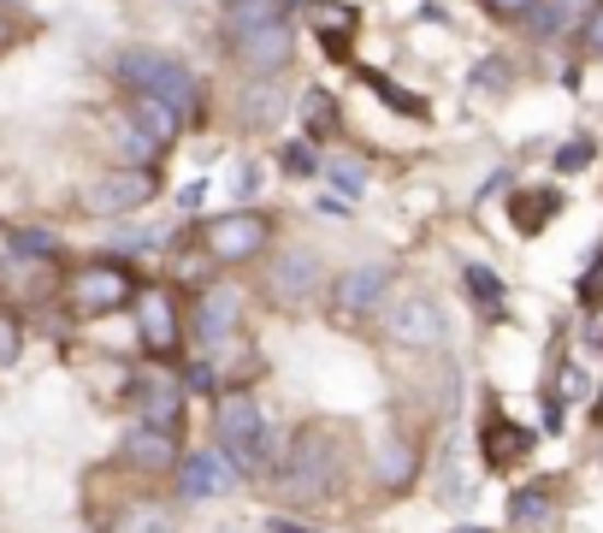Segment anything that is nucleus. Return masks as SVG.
<instances>
[{"label": "nucleus", "instance_id": "nucleus-1", "mask_svg": "<svg viewBox=\"0 0 603 533\" xmlns=\"http://www.w3.org/2000/svg\"><path fill=\"white\" fill-rule=\"evenodd\" d=\"M119 78L130 83V95H149L172 113H196V78L172 60V54H154V48H130L119 60Z\"/></svg>", "mask_w": 603, "mask_h": 533}, {"label": "nucleus", "instance_id": "nucleus-2", "mask_svg": "<svg viewBox=\"0 0 603 533\" xmlns=\"http://www.w3.org/2000/svg\"><path fill=\"white\" fill-rule=\"evenodd\" d=\"M219 444H225L231 463H243L248 474H260L278 456L267 421H260V409H255V397H243V392H231L225 409H219Z\"/></svg>", "mask_w": 603, "mask_h": 533}, {"label": "nucleus", "instance_id": "nucleus-3", "mask_svg": "<svg viewBox=\"0 0 603 533\" xmlns=\"http://www.w3.org/2000/svg\"><path fill=\"white\" fill-rule=\"evenodd\" d=\"M278 486H285V498H297V503H314V498H326L332 486H337L332 439L320 433V427L297 433V444H290V463H285V474H278Z\"/></svg>", "mask_w": 603, "mask_h": 533}, {"label": "nucleus", "instance_id": "nucleus-4", "mask_svg": "<svg viewBox=\"0 0 603 533\" xmlns=\"http://www.w3.org/2000/svg\"><path fill=\"white\" fill-rule=\"evenodd\" d=\"M130 297H137V279H130L125 267H113V262H95V267L71 273V285H66V302H71V314H78V321L125 309Z\"/></svg>", "mask_w": 603, "mask_h": 533}, {"label": "nucleus", "instance_id": "nucleus-5", "mask_svg": "<svg viewBox=\"0 0 603 533\" xmlns=\"http://www.w3.org/2000/svg\"><path fill=\"white\" fill-rule=\"evenodd\" d=\"M154 196H160L154 166H119V172H107V178H95L90 190H83V208L90 213H137V208H149Z\"/></svg>", "mask_w": 603, "mask_h": 533}, {"label": "nucleus", "instance_id": "nucleus-6", "mask_svg": "<svg viewBox=\"0 0 603 533\" xmlns=\"http://www.w3.org/2000/svg\"><path fill=\"white\" fill-rule=\"evenodd\" d=\"M272 237V220L255 208H237V213H219L208 220V255L213 262H248V255H260Z\"/></svg>", "mask_w": 603, "mask_h": 533}, {"label": "nucleus", "instance_id": "nucleus-7", "mask_svg": "<svg viewBox=\"0 0 603 533\" xmlns=\"http://www.w3.org/2000/svg\"><path fill=\"white\" fill-rule=\"evenodd\" d=\"M231 54H237V66L260 71V78L285 71V66H290V54H297L290 19H285V24H260V31H237V36H231Z\"/></svg>", "mask_w": 603, "mask_h": 533}, {"label": "nucleus", "instance_id": "nucleus-8", "mask_svg": "<svg viewBox=\"0 0 603 533\" xmlns=\"http://www.w3.org/2000/svg\"><path fill=\"white\" fill-rule=\"evenodd\" d=\"M267 285H272V297L285 302V309H302V302H314L320 285H326V262H320L314 250H285Z\"/></svg>", "mask_w": 603, "mask_h": 533}, {"label": "nucleus", "instance_id": "nucleus-9", "mask_svg": "<svg viewBox=\"0 0 603 533\" xmlns=\"http://www.w3.org/2000/svg\"><path fill=\"white\" fill-rule=\"evenodd\" d=\"M391 291V267H356L332 285V314L337 321H367Z\"/></svg>", "mask_w": 603, "mask_h": 533}, {"label": "nucleus", "instance_id": "nucleus-10", "mask_svg": "<svg viewBox=\"0 0 603 533\" xmlns=\"http://www.w3.org/2000/svg\"><path fill=\"white\" fill-rule=\"evenodd\" d=\"M137 338L149 356H172L178 350V302H172V291H160V285H149V291L137 297Z\"/></svg>", "mask_w": 603, "mask_h": 533}, {"label": "nucleus", "instance_id": "nucleus-11", "mask_svg": "<svg viewBox=\"0 0 603 533\" xmlns=\"http://www.w3.org/2000/svg\"><path fill=\"white\" fill-rule=\"evenodd\" d=\"M385 326H391L396 344H408V350H432V344H444V309H438L432 297H403Z\"/></svg>", "mask_w": 603, "mask_h": 533}, {"label": "nucleus", "instance_id": "nucleus-12", "mask_svg": "<svg viewBox=\"0 0 603 533\" xmlns=\"http://www.w3.org/2000/svg\"><path fill=\"white\" fill-rule=\"evenodd\" d=\"M237 314H243V302L231 285H208L196 302V338L201 344H225L231 333H237Z\"/></svg>", "mask_w": 603, "mask_h": 533}, {"label": "nucleus", "instance_id": "nucleus-13", "mask_svg": "<svg viewBox=\"0 0 603 533\" xmlns=\"http://www.w3.org/2000/svg\"><path fill=\"white\" fill-rule=\"evenodd\" d=\"M237 468H231L225 451H201V456H184V498H219L231 493Z\"/></svg>", "mask_w": 603, "mask_h": 533}, {"label": "nucleus", "instance_id": "nucleus-14", "mask_svg": "<svg viewBox=\"0 0 603 533\" xmlns=\"http://www.w3.org/2000/svg\"><path fill=\"white\" fill-rule=\"evenodd\" d=\"M592 7H598V0H533V7H526V24H533V36L556 42V36L580 31Z\"/></svg>", "mask_w": 603, "mask_h": 533}, {"label": "nucleus", "instance_id": "nucleus-15", "mask_svg": "<svg viewBox=\"0 0 603 533\" xmlns=\"http://www.w3.org/2000/svg\"><path fill=\"white\" fill-rule=\"evenodd\" d=\"M125 456L137 468H149V474H160V468H172L178 463V439H172V427H130V439H125Z\"/></svg>", "mask_w": 603, "mask_h": 533}, {"label": "nucleus", "instance_id": "nucleus-16", "mask_svg": "<svg viewBox=\"0 0 603 533\" xmlns=\"http://www.w3.org/2000/svg\"><path fill=\"white\" fill-rule=\"evenodd\" d=\"M297 0H225V31H260V24H285Z\"/></svg>", "mask_w": 603, "mask_h": 533}, {"label": "nucleus", "instance_id": "nucleus-17", "mask_svg": "<svg viewBox=\"0 0 603 533\" xmlns=\"http://www.w3.org/2000/svg\"><path fill=\"white\" fill-rule=\"evenodd\" d=\"M526 451H533V433H526V427H514V421H491V427H485V463H491V468H514Z\"/></svg>", "mask_w": 603, "mask_h": 533}, {"label": "nucleus", "instance_id": "nucleus-18", "mask_svg": "<svg viewBox=\"0 0 603 533\" xmlns=\"http://www.w3.org/2000/svg\"><path fill=\"white\" fill-rule=\"evenodd\" d=\"M137 409L149 415L154 427H172V415H178V403H184V385H172V380H137Z\"/></svg>", "mask_w": 603, "mask_h": 533}, {"label": "nucleus", "instance_id": "nucleus-19", "mask_svg": "<svg viewBox=\"0 0 603 533\" xmlns=\"http://www.w3.org/2000/svg\"><path fill=\"white\" fill-rule=\"evenodd\" d=\"M556 208H563V196H556V190H526V196L509 201V220H514V232L533 237V232H544V220H550Z\"/></svg>", "mask_w": 603, "mask_h": 533}, {"label": "nucleus", "instance_id": "nucleus-20", "mask_svg": "<svg viewBox=\"0 0 603 533\" xmlns=\"http://www.w3.org/2000/svg\"><path fill=\"white\" fill-rule=\"evenodd\" d=\"M373 468H379V480H385L391 493H403V486L415 480V444L385 439V444H379V456H373Z\"/></svg>", "mask_w": 603, "mask_h": 533}, {"label": "nucleus", "instance_id": "nucleus-21", "mask_svg": "<svg viewBox=\"0 0 603 533\" xmlns=\"http://www.w3.org/2000/svg\"><path fill=\"white\" fill-rule=\"evenodd\" d=\"M278 113H285V90H278V83H255V90L243 95L248 131H278Z\"/></svg>", "mask_w": 603, "mask_h": 533}, {"label": "nucleus", "instance_id": "nucleus-22", "mask_svg": "<svg viewBox=\"0 0 603 533\" xmlns=\"http://www.w3.org/2000/svg\"><path fill=\"white\" fill-rule=\"evenodd\" d=\"M113 533H178V515H172L166 503H154V498H149V503H130Z\"/></svg>", "mask_w": 603, "mask_h": 533}, {"label": "nucleus", "instance_id": "nucleus-23", "mask_svg": "<svg viewBox=\"0 0 603 533\" xmlns=\"http://www.w3.org/2000/svg\"><path fill=\"white\" fill-rule=\"evenodd\" d=\"M308 24H314L320 36H356L361 12L344 7V0H314V7H308Z\"/></svg>", "mask_w": 603, "mask_h": 533}, {"label": "nucleus", "instance_id": "nucleus-24", "mask_svg": "<svg viewBox=\"0 0 603 533\" xmlns=\"http://www.w3.org/2000/svg\"><path fill=\"white\" fill-rule=\"evenodd\" d=\"M320 178H332L337 196H361L367 190V166L356 161V154H326V161H320Z\"/></svg>", "mask_w": 603, "mask_h": 533}, {"label": "nucleus", "instance_id": "nucleus-25", "mask_svg": "<svg viewBox=\"0 0 603 533\" xmlns=\"http://www.w3.org/2000/svg\"><path fill=\"white\" fill-rule=\"evenodd\" d=\"M130 113H137V131H142V137H154L160 149H166L172 131H178V113L160 107V101H149V95H137V107H130Z\"/></svg>", "mask_w": 603, "mask_h": 533}, {"label": "nucleus", "instance_id": "nucleus-26", "mask_svg": "<svg viewBox=\"0 0 603 533\" xmlns=\"http://www.w3.org/2000/svg\"><path fill=\"white\" fill-rule=\"evenodd\" d=\"M361 83H367V90H373L379 101H385V107L408 113V119H426V101H420V95H408V90H396L385 71H361Z\"/></svg>", "mask_w": 603, "mask_h": 533}, {"label": "nucleus", "instance_id": "nucleus-27", "mask_svg": "<svg viewBox=\"0 0 603 533\" xmlns=\"http://www.w3.org/2000/svg\"><path fill=\"white\" fill-rule=\"evenodd\" d=\"M509 515H514V528H544V522H550V493H544V486L514 493L509 498Z\"/></svg>", "mask_w": 603, "mask_h": 533}, {"label": "nucleus", "instance_id": "nucleus-28", "mask_svg": "<svg viewBox=\"0 0 603 533\" xmlns=\"http://www.w3.org/2000/svg\"><path fill=\"white\" fill-rule=\"evenodd\" d=\"M462 285H467V291H474V302H479V309H503V279H497V273L491 267H467L462 273Z\"/></svg>", "mask_w": 603, "mask_h": 533}, {"label": "nucleus", "instance_id": "nucleus-29", "mask_svg": "<svg viewBox=\"0 0 603 533\" xmlns=\"http://www.w3.org/2000/svg\"><path fill=\"white\" fill-rule=\"evenodd\" d=\"M302 119H308V137H326L332 125H337V107H332V95L326 90H314L302 101Z\"/></svg>", "mask_w": 603, "mask_h": 533}, {"label": "nucleus", "instance_id": "nucleus-30", "mask_svg": "<svg viewBox=\"0 0 603 533\" xmlns=\"http://www.w3.org/2000/svg\"><path fill=\"white\" fill-rule=\"evenodd\" d=\"M278 166L297 172V178H314V172H320V161H314V149H308V142H285V149H278Z\"/></svg>", "mask_w": 603, "mask_h": 533}, {"label": "nucleus", "instance_id": "nucleus-31", "mask_svg": "<svg viewBox=\"0 0 603 533\" xmlns=\"http://www.w3.org/2000/svg\"><path fill=\"white\" fill-rule=\"evenodd\" d=\"M119 149H125V154H130V161H137V166H154L160 142H154V137H142L137 125H125V131H119Z\"/></svg>", "mask_w": 603, "mask_h": 533}, {"label": "nucleus", "instance_id": "nucleus-32", "mask_svg": "<svg viewBox=\"0 0 603 533\" xmlns=\"http://www.w3.org/2000/svg\"><path fill=\"white\" fill-rule=\"evenodd\" d=\"M19 350H24L19 321H12V314H0V368H12V362H19Z\"/></svg>", "mask_w": 603, "mask_h": 533}, {"label": "nucleus", "instance_id": "nucleus-33", "mask_svg": "<svg viewBox=\"0 0 603 533\" xmlns=\"http://www.w3.org/2000/svg\"><path fill=\"white\" fill-rule=\"evenodd\" d=\"M592 137H580V142H568L563 154H556V172H580V166H592Z\"/></svg>", "mask_w": 603, "mask_h": 533}, {"label": "nucleus", "instance_id": "nucleus-34", "mask_svg": "<svg viewBox=\"0 0 603 533\" xmlns=\"http://www.w3.org/2000/svg\"><path fill=\"white\" fill-rule=\"evenodd\" d=\"M12 243H19L24 255H54V250H60V237H54V232H12Z\"/></svg>", "mask_w": 603, "mask_h": 533}, {"label": "nucleus", "instance_id": "nucleus-35", "mask_svg": "<svg viewBox=\"0 0 603 533\" xmlns=\"http://www.w3.org/2000/svg\"><path fill=\"white\" fill-rule=\"evenodd\" d=\"M585 48H592L598 60H603V7H592V12H585Z\"/></svg>", "mask_w": 603, "mask_h": 533}, {"label": "nucleus", "instance_id": "nucleus-36", "mask_svg": "<svg viewBox=\"0 0 603 533\" xmlns=\"http://www.w3.org/2000/svg\"><path fill=\"white\" fill-rule=\"evenodd\" d=\"M526 7L533 0H485V12H497V19H526Z\"/></svg>", "mask_w": 603, "mask_h": 533}, {"label": "nucleus", "instance_id": "nucleus-37", "mask_svg": "<svg viewBox=\"0 0 603 533\" xmlns=\"http://www.w3.org/2000/svg\"><path fill=\"white\" fill-rule=\"evenodd\" d=\"M580 297H585V302L603 297V250H598V262H592V279H580Z\"/></svg>", "mask_w": 603, "mask_h": 533}, {"label": "nucleus", "instance_id": "nucleus-38", "mask_svg": "<svg viewBox=\"0 0 603 533\" xmlns=\"http://www.w3.org/2000/svg\"><path fill=\"white\" fill-rule=\"evenodd\" d=\"M320 48H326L332 60H349V36H320Z\"/></svg>", "mask_w": 603, "mask_h": 533}, {"label": "nucleus", "instance_id": "nucleus-39", "mask_svg": "<svg viewBox=\"0 0 603 533\" xmlns=\"http://www.w3.org/2000/svg\"><path fill=\"white\" fill-rule=\"evenodd\" d=\"M0 42H7V19H0Z\"/></svg>", "mask_w": 603, "mask_h": 533}, {"label": "nucleus", "instance_id": "nucleus-40", "mask_svg": "<svg viewBox=\"0 0 603 533\" xmlns=\"http://www.w3.org/2000/svg\"><path fill=\"white\" fill-rule=\"evenodd\" d=\"M462 533H479V528H462Z\"/></svg>", "mask_w": 603, "mask_h": 533}]
</instances>
